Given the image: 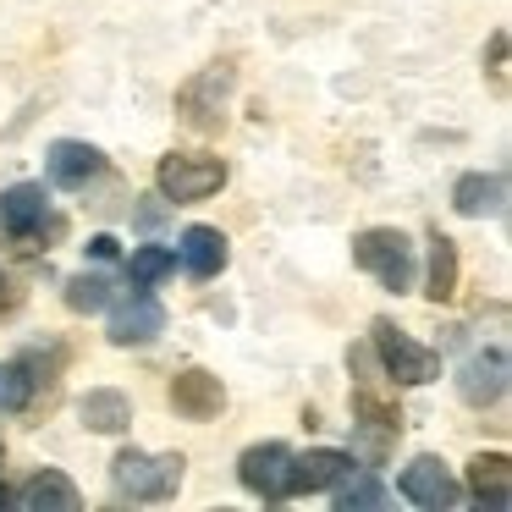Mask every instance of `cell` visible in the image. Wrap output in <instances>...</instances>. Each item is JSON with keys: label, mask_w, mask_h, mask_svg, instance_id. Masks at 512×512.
<instances>
[{"label": "cell", "mask_w": 512, "mask_h": 512, "mask_svg": "<svg viewBox=\"0 0 512 512\" xmlns=\"http://www.w3.org/2000/svg\"><path fill=\"white\" fill-rule=\"evenodd\" d=\"M287 463H292L287 441H259L237 457V479H243V490H254L265 501H287Z\"/></svg>", "instance_id": "cell-9"}, {"label": "cell", "mask_w": 512, "mask_h": 512, "mask_svg": "<svg viewBox=\"0 0 512 512\" xmlns=\"http://www.w3.org/2000/svg\"><path fill=\"white\" fill-rule=\"evenodd\" d=\"M369 353L380 358V375L397 380V386H430V380H441V353H435V347H419L397 320L369 325Z\"/></svg>", "instance_id": "cell-1"}, {"label": "cell", "mask_w": 512, "mask_h": 512, "mask_svg": "<svg viewBox=\"0 0 512 512\" xmlns=\"http://www.w3.org/2000/svg\"><path fill=\"white\" fill-rule=\"evenodd\" d=\"M171 276H177V248H166V243L133 248V259H127V281H133L138 292L160 287V281H171Z\"/></svg>", "instance_id": "cell-21"}, {"label": "cell", "mask_w": 512, "mask_h": 512, "mask_svg": "<svg viewBox=\"0 0 512 512\" xmlns=\"http://www.w3.org/2000/svg\"><path fill=\"white\" fill-rule=\"evenodd\" d=\"M226 100H232V61H210L177 89V122L210 138L226 122Z\"/></svg>", "instance_id": "cell-4"}, {"label": "cell", "mask_w": 512, "mask_h": 512, "mask_svg": "<svg viewBox=\"0 0 512 512\" xmlns=\"http://www.w3.org/2000/svg\"><path fill=\"white\" fill-rule=\"evenodd\" d=\"M160 331H166V309H160V298H149V292L133 287V298L111 309V331L105 336H111L116 347H149Z\"/></svg>", "instance_id": "cell-12"}, {"label": "cell", "mask_w": 512, "mask_h": 512, "mask_svg": "<svg viewBox=\"0 0 512 512\" xmlns=\"http://www.w3.org/2000/svg\"><path fill=\"white\" fill-rule=\"evenodd\" d=\"M353 419H358V430H380V435L402 430V408H397V397L380 391V380H358L353 386Z\"/></svg>", "instance_id": "cell-19"}, {"label": "cell", "mask_w": 512, "mask_h": 512, "mask_svg": "<svg viewBox=\"0 0 512 512\" xmlns=\"http://www.w3.org/2000/svg\"><path fill=\"white\" fill-rule=\"evenodd\" d=\"M39 386H45V380L34 375L28 358H6V364H0V413H23Z\"/></svg>", "instance_id": "cell-22"}, {"label": "cell", "mask_w": 512, "mask_h": 512, "mask_svg": "<svg viewBox=\"0 0 512 512\" xmlns=\"http://www.w3.org/2000/svg\"><path fill=\"white\" fill-rule=\"evenodd\" d=\"M171 408L182 413V419H193V424H204V419H221V408H226V386H221V375H210V369H182L177 380H171Z\"/></svg>", "instance_id": "cell-13"}, {"label": "cell", "mask_w": 512, "mask_h": 512, "mask_svg": "<svg viewBox=\"0 0 512 512\" xmlns=\"http://www.w3.org/2000/svg\"><path fill=\"white\" fill-rule=\"evenodd\" d=\"M424 298L430 303H452L457 298V243L435 226L430 232V281H424Z\"/></svg>", "instance_id": "cell-20"}, {"label": "cell", "mask_w": 512, "mask_h": 512, "mask_svg": "<svg viewBox=\"0 0 512 512\" xmlns=\"http://www.w3.org/2000/svg\"><path fill=\"white\" fill-rule=\"evenodd\" d=\"M0 232L12 243H34V237H56L61 221H50V193L45 182H17V188L0 193Z\"/></svg>", "instance_id": "cell-6"}, {"label": "cell", "mask_w": 512, "mask_h": 512, "mask_svg": "<svg viewBox=\"0 0 512 512\" xmlns=\"http://www.w3.org/2000/svg\"><path fill=\"white\" fill-rule=\"evenodd\" d=\"M89 254H94V259H100V265H105V259H116V254H122V243L100 232V237H89Z\"/></svg>", "instance_id": "cell-26"}, {"label": "cell", "mask_w": 512, "mask_h": 512, "mask_svg": "<svg viewBox=\"0 0 512 512\" xmlns=\"http://www.w3.org/2000/svg\"><path fill=\"white\" fill-rule=\"evenodd\" d=\"M138 204H144V210H138V221H144V226H160V221H166V210H160L166 199H138Z\"/></svg>", "instance_id": "cell-27"}, {"label": "cell", "mask_w": 512, "mask_h": 512, "mask_svg": "<svg viewBox=\"0 0 512 512\" xmlns=\"http://www.w3.org/2000/svg\"><path fill=\"white\" fill-rule=\"evenodd\" d=\"M452 210L468 215V221H479V215H501L507 210V177H501V171H468V177H457Z\"/></svg>", "instance_id": "cell-15"}, {"label": "cell", "mask_w": 512, "mask_h": 512, "mask_svg": "<svg viewBox=\"0 0 512 512\" xmlns=\"http://www.w3.org/2000/svg\"><path fill=\"white\" fill-rule=\"evenodd\" d=\"M0 463H6V441H0Z\"/></svg>", "instance_id": "cell-29"}, {"label": "cell", "mask_w": 512, "mask_h": 512, "mask_svg": "<svg viewBox=\"0 0 512 512\" xmlns=\"http://www.w3.org/2000/svg\"><path fill=\"white\" fill-rule=\"evenodd\" d=\"M17 507L23 512H78L83 496H78V485H72L61 468H39V474L17 490Z\"/></svg>", "instance_id": "cell-17"}, {"label": "cell", "mask_w": 512, "mask_h": 512, "mask_svg": "<svg viewBox=\"0 0 512 512\" xmlns=\"http://www.w3.org/2000/svg\"><path fill=\"white\" fill-rule=\"evenodd\" d=\"M485 72H490V83H496V89H507V28H496V34H490Z\"/></svg>", "instance_id": "cell-25"}, {"label": "cell", "mask_w": 512, "mask_h": 512, "mask_svg": "<svg viewBox=\"0 0 512 512\" xmlns=\"http://www.w3.org/2000/svg\"><path fill=\"white\" fill-rule=\"evenodd\" d=\"M45 177L56 182V188L78 193V188H89V182L105 177V155L94 144H83V138H56L50 155H45Z\"/></svg>", "instance_id": "cell-10"}, {"label": "cell", "mask_w": 512, "mask_h": 512, "mask_svg": "<svg viewBox=\"0 0 512 512\" xmlns=\"http://www.w3.org/2000/svg\"><path fill=\"white\" fill-rule=\"evenodd\" d=\"M226 259H232V243H226L221 226H188V232L177 237V265L188 270L193 281H215L226 270Z\"/></svg>", "instance_id": "cell-14"}, {"label": "cell", "mask_w": 512, "mask_h": 512, "mask_svg": "<svg viewBox=\"0 0 512 512\" xmlns=\"http://www.w3.org/2000/svg\"><path fill=\"white\" fill-rule=\"evenodd\" d=\"M6 507H17V490L6 485V479H0V512H6Z\"/></svg>", "instance_id": "cell-28"}, {"label": "cell", "mask_w": 512, "mask_h": 512, "mask_svg": "<svg viewBox=\"0 0 512 512\" xmlns=\"http://www.w3.org/2000/svg\"><path fill=\"white\" fill-rule=\"evenodd\" d=\"M353 265L369 270L386 292H408L413 287V243L397 226H364L353 237Z\"/></svg>", "instance_id": "cell-3"}, {"label": "cell", "mask_w": 512, "mask_h": 512, "mask_svg": "<svg viewBox=\"0 0 512 512\" xmlns=\"http://www.w3.org/2000/svg\"><path fill=\"white\" fill-rule=\"evenodd\" d=\"M507 375H512L507 347H479V353L457 369V397H463L468 408H496V402L507 397Z\"/></svg>", "instance_id": "cell-8"}, {"label": "cell", "mask_w": 512, "mask_h": 512, "mask_svg": "<svg viewBox=\"0 0 512 512\" xmlns=\"http://www.w3.org/2000/svg\"><path fill=\"white\" fill-rule=\"evenodd\" d=\"M507 485H512V457L507 452H479L468 463V496L485 501L490 512H507Z\"/></svg>", "instance_id": "cell-18"}, {"label": "cell", "mask_w": 512, "mask_h": 512, "mask_svg": "<svg viewBox=\"0 0 512 512\" xmlns=\"http://www.w3.org/2000/svg\"><path fill=\"white\" fill-rule=\"evenodd\" d=\"M375 507H386V485H380L375 474H353L347 468L342 479H336V512H375Z\"/></svg>", "instance_id": "cell-23"}, {"label": "cell", "mask_w": 512, "mask_h": 512, "mask_svg": "<svg viewBox=\"0 0 512 512\" xmlns=\"http://www.w3.org/2000/svg\"><path fill=\"white\" fill-rule=\"evenodd\" d=\"M111 292H116V281L105 276V270H83V276L67 281V309L72 314H100V309H111Z\"/></svg>", "instance_id": "cell-24"}, {"label": "cell", "mask_w": 512, "mask_h": 512, "mask_svg": "<svg viewBox=\"0 0 512 512\" xmlns=\"http://www.w3.org/2000/svg\"><path fill=\"white\" fill-rule=\"evenodd\" d=\"M78 419H83V430H94V435H127L133 430V397L116 391V386H94L89 397L78 402Z\"/></svg>", "instance_id": "cell-16"}, {"label": "cell", "mask_w": 512, "mask_h": 512, "mask_svg": "<svg viewBox=\"0 0 512 512\" xmlns=\"http://www.w3.org/2000/svg\"><path fill=\"white\" fill-rule=\"evenodd\" d=\"M397 490L424 512H446V507H457V496H463V485L452 479V468H446L441 457H430V452H419L408 468H402Z\"/></svg>", "instance_id": "cell-7"}, {"label": "cell", "mask_w": 512, "mask_h": 512, "mask_svg": "<svg viewBox=\"0 0 512 512\" xmlns=\"http://www.w3.org/2000/svg\"><path fill=\"white\" fill-rule=\"evenodd\" d=\"M358 468L347 452L336 446H314V452H292L287 463V496H320V490H336V479Z\"/></svg>", "instance_id": "cell-11"}, {"label": "cell", "mask_w": 512, "mask_h": 512, "mask_svg": "<svg viewBox=\"0 0 512 512\" xmlns=\"http://www.w3.org/2000/svg\"><path fill=\"white\" fill-rule=\"evenodd\" d=\"M155 188H160L166 204H199V199H210V193L226 188V160L171 149V155L155 166Z\"/></svg>", "instance_id": "cell-5"}, {"label": "cell", "mask_w": 512, "mask_h": 512, "mask_svg": "<svg viewBox=\"0 0 512 512\" xmlns=\"http://www.w3.org/2000/svg\"><path fill=\"white\" fill-rule=\"evenodd\" d=\"M0 292H6V276H0Z\"/></svg>", "instance_id": "cell-30"}, {"label": "cell", "mask_w": 512, "mask_h": 512, "mask_svg": "<svg viewBox=\"0 0 512 512\" xmlns=\"http://www.w3.org/2000/svg\"><path fill=\"white\" fill-rule=\"evenodd\" d=\"M182 452H116L111 463V485L133 501H171L182 490Z\"/></svg>", "instance_id": "cell-2"}]
</instances>
